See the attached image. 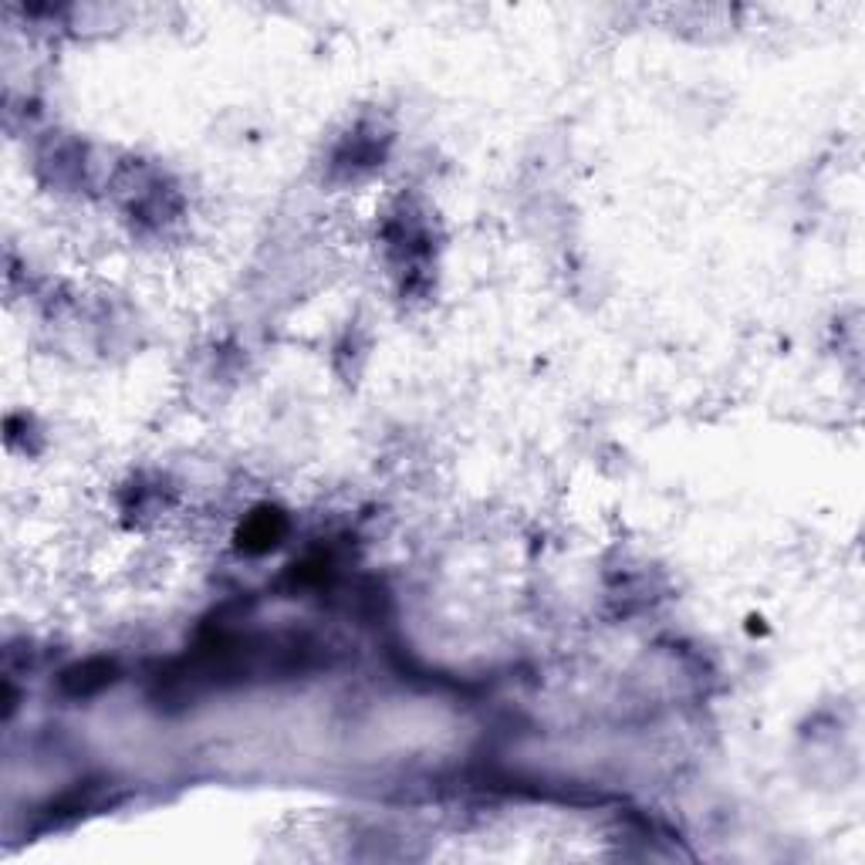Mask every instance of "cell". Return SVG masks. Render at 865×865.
Listing matches in <instances>:
<instances>
[{
	"label": "cell",
	"mask_w": 865,
	"mask_h": 865,
	"mask_svg": "<svg viewBox=\"0 0 865 865\" xmlns=\"http://www.w3.org/2000/svg\"><path fill=\"white\" fill-rule=\"evenodd\" d=\"M284 528H288V524H284L281 514H274V511L271 514H257V517L247 521V528H244V548H251V551L274 548L281 541Z\"/></svg>",
	"instance_id": "obj_1"
}]
</instances>
